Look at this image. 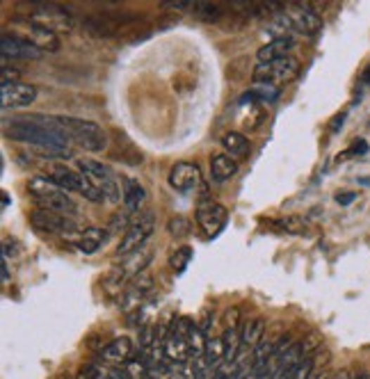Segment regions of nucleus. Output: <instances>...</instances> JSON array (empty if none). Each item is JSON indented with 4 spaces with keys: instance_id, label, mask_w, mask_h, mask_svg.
<instances>
[{
    "instance_id": "f257e3e1",
    "label": "nucleus",
    "mask_w": 370,
    "mask_h": 379,
    "mask_svg": "<svg viewBox=\"0 0 370 379\" xmlns=\"http://www.w3.org/2000/svg\"><path fill=\"white\" fill-rule=\"evenodd\" d=\"M7 137L30 144L51 158H67L71 153V140L60 126L58 117H18L7 124Z\"/></svg>"
},
{
    "instance_id": "f03ea898",
    "label": "nucleus",
    "mask_w": 370,
    "mask_h": 379,
    "mask_svg": "<svg viewBox=\"0 0 370 379\" xmlns=\"http://www.w3.org/2000/svg\"><path fill=\"white\" fill-rule=\"evenodd\" d=\"M58 122L64 128V133L69 135V140L76 142L80 149L98 153L108 146L106 131L96 122H89V119H76V117H58Z\"/></svg>"
},
{
    "instance_id": "7ed1b4c3",
    "label": "nucleus",
    "mask_w": 370,
    "mask_h": 379,
    "mask_svg": "<svg viewBox=\"0 0 370 379\" xmlns=\"http://www.w3.org/2000/svg\"><path fill=\"white\" fill-rule=\"evenodd\" d=\"M27 190L37 199V203H42V208L46 210H55V212H62V215H73L76 212V203L69 197L67 192L62 188H58L51 179L46 176H37L27 183Z\"/></svg>"
},
{
    "instance_id": "20e7f679",
    "label": "nucleus",
    "mask_w": 370,
    "mask_h": 379,
    "mask_svg": "<svg viewBox=\"0 0 370 379\" xmlns=\"http://www.w3.org/2000/svg\"><path fill=\"white\" fill-rule=\"evenodd\" d=\"M78 167H80L82 176L89 179L101 192H103V197H106L108 203H117L119 199H124V188L119 186L115 174L110 172L106 165H101L96 160H89V158H80Z\"/></svg>"
},
{
    "instance_id": "39448f33",
    "label": "nucleus",
    "mask_w": 370,
    "mask_h": 379,
    "mask_svg": "<svg viewBox=\"0 0 370 379\" xmlns=\"http://www.w3.org/2000/svg\"><path fill=\"white\" fill-rule=\"evenodd\" d=\"M153 219H155L153 212H144V215H140L131 226H128L126 236L122 238V243L117 247L119 258H128V256L140 252L146 240H149V236L153 233V226H155Z\"/></svg>"
},
{
    "instance_id": "423d86ee",
    "label": "nucleus",
    "mask_w": 370,
    "mask_h": 379,
    "mask_svg": "<svg viewBox=\"0 0 370 379\" xmlns=\"http://www.w3.org/2000/svg\"><path fill=\"white\" fill-rule=\"evenodd\" d=\"M300 73V62L295 58H281L270 64H258L254 69V80L256 82H270V85H283L298 78Z\"/></svg>"
},
{
    "instance_id": "0eeeda50",
    "label": "nucleus",
    "mask_w": 370,
    "mask_h": 379,
    "mask_svg": "<svg viewBox=\"0 0 370 379\" xmlns=\"http://www.w3.org/2000/svg\"><path fill=\"white\" fill-rule=\"evenodd\" d=\"M42 53L37 46L25 39L21 34H3V39H0V55H3V62L7 64L9 60L12 62H18V60H39Z\"/></svg>"
},
{
    "instance_id": "6e6552de",
    "label": "nucleus",
    "mask_w": 370,
    "mask_h": 379,
    "mask_svg": "<svg viewBox=\"0 0 370 379\" xmlns=\"http://www.w3.org/2000/svg\"><path fill=\"white\" fill-rule=\"evenodd\" d=\"M30 221L37 226L46 231V233H58V236H71L73 233V221L62 215V212H55V210H46V208H37L30 212Z\"/></svg>"
},
{
    "instance_id": "1a4fd4ad",
    "label": "nucleus",
    "mask_w": 370,
    "mask_h": 379,
    "mask_svg": "<svg viewBox=\"0 0 370 379\" xmlns=\"http://www.w3.org/2000/svg\"><path fill=\"white\" fill-rule=\"evenodd\" d=\"M197 224L206 238L217 236L227 224V208L215 201H203L197 208Z\"/></svg>"
},
{
    "instance_id": "9d476101",
    "label": "nucleus",
    "mask_w": 370,
    "mask_h": 379,
    "mask_svg": "<svg viewBox=\"0 0 370 379\" xmlns=\"http://www.w3.org/2000/svg\"><path fill=\"white\" fill-rule=\"evenodd\" d=\"M37 98V87L27 82H5L0 89V105L3 110H16L30 105Z\"/></svg>"
},
{
    "instance_id": "9b49d317",
    "label": "nucleus",
    "mask_w": 370,
    "mask_h": 379,
    "mask_svg": "<svg viewBox=\"0 0 370 379\" xmlns=\"http://www.w3.org/2000/svg\"><path fill=\"white\" fill-rule=\"evenodd\" d=\"M32 21L39 23L44 27H49L53 32H67L71 30V14L64 12L62 7H55V5H37V9L32 12Z\"/></svg>"
},
{
    "instance_id": "f8f14e48",
    "label": "nucleus",
    "mask_w": 370,
    "mask_h": 379,
    "mask_svg": "<svg viewBox=\"0 0 370 379\" xmlns=\"http://www.w3.org/2000/svg\"><path fill=\"white\" fill-rule=\"evenodd\" d=\"M170 186L177 192H192L201 186V172L194 162H177L170 169Z\"/></svg>"
},
{
    "instance_id": "ddd939ff",
    "label": "nucleus",
    "mask_w": 370,
    "mask_h": 379,
    "mask_svg": "<svg viewBox=\"0 0 370 379\" xmlns=\"http://www.w3.org/2000/svg\"><path fill=\"white\" fill-rule=\"evenodd\" d=\"M46 179H51L55 186L62 188L64 192H80L82 194V188H85L87 179L82 176V174L73 172L67 165H53L46 174Z\"/></svg>"
},
{
    "instance_id": "4468645a",
    "label": "nucleus",
    "mask_w": 370,
    "mask_h": 379,
    "mask_svg": "<svg viewBox=\"0 0 370 379\" xmlns=\"http://www.w3.org/2000/svg\"><path fill=\"white\" fill-rule=\"evenodd\" d=\"M295 49V39L291 34L286 37H274L272 41H267L263 49H258L256 58H258V64H270V62H276L281 58H288V53Z\"/></svg>"
},
{
    "instance_id": "2eb2a0df",
    "label": "nucleus",
    "mask_w": 370,
    "mask_h": 379,
    "mask_svg": "<svg viewBox=\"0 0 370 379\" xmlns=\"http://www.w3.org/2000/svg\"><path fill=\"white\" fill-rule=\"evenodd\" d=\"M18 25H21L23 30H27V37H30V41H32L39 51H58V46H60L58 34H55L53 30H49V27H44V25L34 23V21H30V23H18Z\"/></svg>"
},
{
    "instance_id": "dca6fc26",
    "label": "nucleus",
    "mask_w": 370,
    "mask_h": 379,
    "mask_svg": "<svg viewBox=\"0 0 370 379\" xmlns=\"http://www.w3.org/2000/svg\"><path fill=\"white\" fill-rule=\"evenodd\" d=\"M291 23L295 30H300L304 34H318L320 32V27H322V21H320V16L313 12V9L309 7H295L293 9V14H291Z\"/></svg>"
},
{
    "instance_id": "f3484780",
    "label": "nucleus",
    "mask_w": 370,
    "mask_h": 379,
    "mask_svg": "<svg viewBox=\"0 0 370 379\" xmlns=\"http://www.w3.org/2000/svg\"><path fill=\"white\" fill-rule=\"evenodd\" d=\"M131 354H133V343H131V338H126V336L115 338L113 343L101 349V359L108 364H124L131 359Z\"/></svg>"
},
{
    "instance_id": "a211bd4d",
    "label": "nucleus",
    "mask_w": 370,
    "mask_h": 379,
    "mask_svg": "<svg viewBox=\"0 0 370 379\" xmlns=\"http://www.w3.org/2000/svg\"><path fill=\"white\" fill-rule=\"evenodd\" d=\"M106 240H108V231L89 226L85 231H80L78 238H76V243H78V249H80L82 254H94V252H98V249L106 245Z\"/></svg>"
},
{
    "instance_id": "6ab92c4d",
    "label": "nucleus",
    "mask_w": 370,
    "mask_h": 379,
    "mask_svg": "<svg viewBox=\"0 0 370 379\" xmlns=\"http://www.w3.org/2000/svg\"><path fill=\"white\" fill-rule=\"evenodd\" d=\"M165 354H167L172 361L185 364L192 356L190 354V347H188V338L177 334V331H170L167 340H165Z\"/></svg>"
},
{
    "instance_id": "aec40b11",
    "label": "nucleus",
    "mask_w": 370,
    "mask_h": 379,
    "mask_svg": "<svg viewBox=\"0 0 370 379\" xmlns=\"http://www.w3.org/2000/svg\"><path fill=\"white\" fill-rule=\"evenodd\" d=\"M146 201V190L137 179H126L124 181V206L128 212H135L142 208Z\"/></svg>"
},
{
    "instance_id": "412c9836",
    "label": "nucleus",
    "mask_w": 370,
    "mask_h": 379,
    "mask_svg": "<svg viewBox=\"0 0 370 379\" xmlns=\"http://www.w3.org/2000/svg\"><path fill=\"white\" fill-rule=\"evenodd\" d=\"M238 172V165L236 160L231 158L229 153H219V155H212V160H210V176L212 181H229L234 174Z\"/></svg>"
},
{
    "instance_id": "4be33fe9",
    "label": "nucleus",
    "mask_w": 370,
    "mask_h": 379,
    "mask_svg": "<svg viewBox=\"0 0 370 379\" xmlns=\"http://www.w3.org/2000/svg\"><path fill=\"white\" fill-rule=\"evenodd\" d=\"M151 288H153V279H151V276H146V274L135 276V279L131 281V285H128L126 293H124L126 307H131V304H137Z\"/></svg>"
},
{
    "instance_id": "5701e85b",
    "label": "nucleus",
    "mask_w": 370,
    "mask_h": 379,
    "mask_svg": "<svg viewBox=\"0 0 370 379\" xmlns=\"http://www.w3.org/2000/svg\"><path fill=\"white\" fill-rule=\"evenodd\" d=\"M222 146H224L231 158H245V155H249V140L243 133H227L222 137Z\"/></svg>"
},
{
    "instance_id": "b1692460",
    "label": "nucleus",
    "mask_w": 370,
    "mask_h": 379,
    "mask_svg": "<svg viewBox=\"0 0 370 379\" xmlns=\"http://www.w3.org/2000/svg\"><path fill=\"white\" fill-rule=\"evenodd\" d=\"M263 334H265V322H263L261 318L249 320L247 325L243 327V331H240V338H243V347H256V345H261Z\"/></svg>"
},
{
    "instance_id": "393cba45",
    "label": "nucleus",
    "mask_w": 370,
    "mask_h": 379,
    "mask_svg": "<svg viewBox=\"0 0 370 379\" xmlns=\"http://www.w3.org/2000/svg\"><path fill=\"white\" fill-rule=\"evenodd\" d=\"M276 96H279V87H276V85H270V82H256V87L249 89L243 101H254V98L276 101Z\"/></svg>"
},
{
    "instance_id": "a878e982",
    "label": "nucleus",
    "mask_w": 370,
    "mask_h": 379,
    "mask_svg": "<svg viewBox=\"0 0 370 379\" xmlns=\"http://www.w3.org/2000/svg\"><path fill=\"white\" fill-rule=\"evenodd\" d=\"M206 343H208V338L206 334L199 329V327H192L190 329V334H188V347H190V354L197 359L201 354H206Z\"/></svg>"
},
{
    "instance_id": "bb28decb",
    "label": "nucleus",
    "mask_w": 370,
    "mask_h": 379,
    "mask_svg": "<svg viewBox=\"0 0 370 379\" xmlns=\"http://www.w3.org/2000/svg\"><path fill=\"white\" fill-rule=\"evenodd\" d=\"M194 14H197L201 21L215 23L222 18V7L215 3H199V5H194Z\"/></svg>"
},
{
    "instance_id": "cd10ccee",
    "label": "nucleus",
    "mask_w": 370,
    "mask_h": 379,
    "mask_svg": "<svg viewBox=\"0 0 370 379\" xmlns=\"http://www.w3.org/2000/svg\"><path fill=\"white\" fill-rule=\"evenodd\" d=\"M222 356H224V338H208V343H206V364L210 368L217 366Z\"/></svg>"
},
{
    "instance_id": "c85d7f7f",
    "label": "nucleus",
    "mask_w": 370,
    "mask_h": 379,
    "mask_svg": "<svg viewBox=\"0 0 370 379\" xmlns=\"http://www.w3.org/2000/svg\"><path fill=\"white\" fill-rule=\"evenodd\" d=\"M192 247H188V245H183V247H179L177 249V252H174L172 254V267H174V270H177V272H183L185 270V267H188L190 265V261H192Z\"/></svg>"
},
{
    "instance_id": "c756f323",
    "label": "nucleus",
    "mask_w": 370,
    "mask_h": 379,
    "mask_svg": "<svg viewBox=\"0 0 370 379\" xmlns=\"http://www.w3.org/2000/svg\"><path fill=\"white\" fill-rule=\"evenodd\" d=\"M167 229H170V233H172L174 238H185V236H188V231H190V221L185 219L183 215H179V217H172Z\"/></svg>"
},
{
    "instance_id": "7c9ffc66",
    "label": "nucleus",
    "mask_w": 370,
    "mask_h": 379,
    "mask_svg": "<svg viewBox=\"0 0 370 379\" xmlns=\"http://www.w3.org/2000/svg\"><path fill=\"white\" fill-rule=\"evenodd\" d=\"M313 373V359H302V361L293 368V373H291V379H309Z\"/></svg>"
},
{
    "instance_id": "2f4dec72",
    "label": "nucleus",
    "mask_w": 370,
    "mask_h": 379,
    "mask_svg": "<svg viewBox=\"0 0 370 379\" xmlns=\"http://www.w3.org/2000/svg\"><path fill=\"white\" fill-rule=\"evenodd\" d=\"M78 379H106V371L101 366H82V371L78 373Z\"/></svg>"
},
{
    "instance_id": "473e14b6",
    "label": "nucleus",
    "mask_w": 370,
    "mask_h": 379,
    "mask_svg": "<svg viewBox=\"0 0 370 379\" xmlns=\"http://www.w3.org/2000/svg\"><path fill=\"white\" fill-rule=\"evenodd\" d=\"M167 379H192V375L183 364H174L172 371L167 373Z\"/></svg>"
},
{
    "instance_id": "72a5a7b5",
    "label": "nucleus",
    "mask_w": 370,
    "mask_h": 379,
    "mask_svg": "<svg viewBox=\"0 0 370 379\" xmlns=\"http://www.w3.org/2000/svg\"><path fill=\"white\" fill-rule=\"evenodd\" d=\"M5 82H18V69H9V64H3V85Z\"/></svg>"
},
{
    "instance_id": "f704fd0d",
    "label": "nucleus",
    "mask_w": 370,
    "mask_h": 379,
    "mask_svg": "<svg viewBox=\"0 0 370 379\" xmlns=\"http://www.w3.org/2000/svg\"><path fill=\"white\" fill-rule=\"evenodd\" d=\"M355 199H357L355 192H338V194H336V201L340 203V206H347V203L355 201Z\"/></svg>"
},
{
    "instance_id": "c9c22d12",
    "label": "nucleus",
    "mask_w": 370,
    "mask_h": 379,
    "mask_svg": "<svg viewBox=\"0 0 370 379\" xmlns=\"http://www.w3.org/2000/svg\"><path fill=\"white\" fill-rule=\"evenodd\" d=\"M236 322H238V309H231V311H227V325L236 329Z\"/></svg>"
},
{
    "instance_id": "e433bc0d",
    "label": "nucleus",
    "mask_w": 370,
    "mask_h": 379,
    "mask_svg": "<svg viewBox=\"0 0 370 379\" xmlns=\"http://www.w3.org/2000/svg\"><path fill=\"white\" fill-rule=\"evenodd\" d=\"M165 7H172V9H185V7H188V0H177V3H174V0H167V3H165Z\"/></svg>"
},
{
    "instance_id": "4c0bfd02",
    "label": "nucleus",
    "mask_w": 370,
    "mask_h": 379,
    "mask_svg": "<svg viewBox=\"0 0 370 379\" xmlns=\"http://www.w3.org/2000/svg\"><path fill=\"white\" fill-rule=\"evenodd\" d=\"M366 151H368V144L366 142H357L352 146V153H366Z\"/></svg>"
},
{
    "instance_id": "58836bf2",
    "label": "nucleus",
    "mask_w": 370,
    "mask_h": 379,
    "mask_svg": "<svg viewBox=\"0 0 370 379\" xmlns=\"http://www.w3.org/2000/svg\"><path fill=\"white\" fill-rule=\"evenodd\" d=\"M343 119H345V113H340V115L334 119V122H331V131H336V128H338L340 124H343Z\"/></svg>"
},
{
    "instance_id": "ea45409f",
    "label": "nucleus",
    "mask_w": 370,
    "mask_h": 379,
    "mask_svg": "<svg viewBox=\"0 0 370 379\" xmlns=\"http://www.w3.org/2000/svg\"><path fill=\"white\" fill-rule=\"evenodd\" d=\"M9 279V270H7V258H3V281Z\"/></svg>"
},
{
    "instance_id": "a19ab883",
    "label": "nucleus",
    "mask_w": 370,
    "mask_h": 379,
    "mask_svg": "<svg viewBox=\"0 0 370 379\" xmlns=\"http://www.w3.org/2000/svg\"><path fill=\"white\" fill-rule=\"evenodd\" d=\"M3 206H9V194L7 192L3 194Z\"/></svg>"
},
{
    "instance_id": "79ce46f5",
    "label": "nucleus",
    "mask_w": 370,
    "mask_h": 379,
    "mask_svg": "<svg viewBox=\"0 0 370 379\" xmlns=\"http://www.w3.org/2000/svg\"><path fill=\"white\" fill-rule=\"evenodd\" d=\"M364 80H366V82H370V67H368V71H366V76H364Z\"/></svg>"
}]
</instances>
